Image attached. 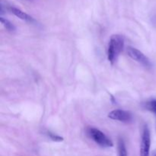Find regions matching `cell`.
I'll return each mask as SVG.
<instances>
[{
	"label": "cell",
	"instance_id": "cell-1",
	"mask_svg": "<svg viewBox=\"0 0 156 156\" xmlns=\"http://www.w3.org/2000/svg\"><path fill=\"white\" fill-rule=\"evenodd\" d=\"M124 47V39L122 36L118 34L113 35L110 40L108 49V59L111 65H114L117 61L119 55L123 50Z\"/></svg>",
	"mask_w": 156,
	"mask_h": 156
},
{
	"label": "cell",
	"instance_id": "cell-9",
	"mask_svg": "<svg viewBox=\"0 0 156 156\" xmlns=\"http://www.w3.org/2000/svg\"><path fill=\"white\" fill-rule=\"evenodd\" d=\"M147 108L149 111L156 114V101H152L149 102L147 104Z\"/></svg>",
	"mask_w": 156,
	"mask_h": 156
},
{
	"label": "cell",
	"instance_id": "cell-5",
	"mask_svg": "<svg viewBox=\"0 0 156 156\" xmlns=\"http://www.w3.org/2000/svg\"><path fill=\"white\" fill-rule=\"evenodd\" d=\"M108 117L111 120L120 122H129L132 120V114L129 111L123 110H114L108 114Z\"/></svg>",
	"mask_w": 156,
	"mask_h": 156
},
{
	"label": "cell",
	"instance_id": "cell-6",
	"mask_svg": "<svg viewBox=\"0 0 156 156\" xmlns=\"http://www.w3.org/2000/svg\"><path fill=\"white\" fill-rule=\"evenodd\" d=\"M9 10H10L11 12H12V13H13L15 16L18 17V18H20V19L23 20V21H27V22H29V23L35 22V20L33 17L30 16V15H29L28 14H27L26 12L21 11V9H18V8L10 7L9 8Z\"/></svg>",
	"mask_w": 156,
	"mask_h": 156
},
{
	"label": "cell",
	"instance_id": "cell-3",
	"mask_svg": "<svg viewBox=\"0 0 156 156\" xmlns=\"http://www.w3.org/2000/svg\"><path fill=\"white\" fill-rule=\"evenodd\" d=\"M127 53L128 56L133 59V60L136 61L139 63L142 64L145 67H150L151 62L149 58L144 54L142 51L139 50L138 49L135 47H129L127 48Z\"/></svg>",
	"mask_w": 156,
	"mask_h": 156
},
{
	"label": "cell",
	"instance_id": "cell-7",
	"mask_svg": "<svg viewBox=\"0 0 156 156\" xmlns=\"http://www.w3.org/2000/svg\"><path fill=\"white\" fill-rule=\"evenodd\" d=\"M117 148H118V156H128L126 145L123 139H119Z\"/></svg>",
	"mask_w": 156,
	"mask_h": 156
},
{
	"label": "cell",
	"instance_id": "cell-10",
	"mask_svg": "<svg viewBox=\"0 0 156 156\" xmlns=\"http://www.w3.org/2000/svg\"><path fill=\"white\" fill-rule=\"evenodd\" d=\"M49 136H50V139H51L53 141L55 142H62L63 140V138L62 137L59 136H56L55 134L51 133H49Z\"/></svg>",
	"mask_w": 156,
	"mask_h": 156
},
{
	"label": "cell",
	"instance_id": "cell-4",
	"mask_svg": "<svg viewBox=\"0 0 156 156\" xmlns=\"http://www.w3.org/2000/svg\"><path fill=\"white\" fill-rule=\"evenodd\" d=\"M151 146V135L149 129L145 126L142 135L141 144H140V156H149Z\"/></svg>",
	"mask_w": 156,
	"mask_h": 156
},
{
	"label": "cell",
	"instance_id": "cell-8",
	"mask_svg": "<svg viewBox=\"0 0 156 156\" xmlns=\"http://www.w3.org/2000/svg\"><path fill=\"white\" fill-rule=\"evenodd\" d=\"M0 21H1V23L2 24V25L4 26L6 30H8L9 31L11 32L15 31V27L11 21H9V20L6 19V18H4L2 16L0 17Z\"/></svg>",
	"mask_w": 156,
	"mask_h": 156
},
{
	"label": "cell",
	"instance_id": "cell-2",
	"mask_svg": "<svg viewBox=\"0 0 156 156\" xmlns=\"http://www.w3.org/2000/svg\"><path fill=\"white\" fill-rule=\"evenodd\" d=\"M88 133L89 136L97 144L104 148L112 147L113 145L112 141L101 130L96 128H89L88 129Z\"/></svg>",
	"mask_w": 156,
	"mask_h": 156
}]
</instances>
